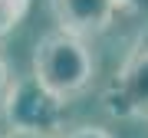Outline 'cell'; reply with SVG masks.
<instances>
[{"label":"cell","instance_id":"cell-5","mask_svg":"<svg viewBox=\"0 0 148 138\" xmlns=\"http://www.w3.org/2000/svg\"><path fill=\"white\" fill-rule=\"evenodd\" d=\"M30 13V0H0V43L27 20Z\"/></svg>","mask_w":148,"mask_h":138},{"label":"cell","instance_id":"cell-2","mask_svg":"<svg viewBox=\"0 0 148 138\" xmlns=\"http://www.w3.org/2000/svg\"><path fill=\"white\" fill-rule=\"evenodd\" d=\"M63 109L66 105L59 99H53L33 76H23V79L10 82V92H7V102H3V118L10 122V128H30V132L59 135Z\"/></svg>","mask_w":148,"mask_h":138},{"label":"cell","instance_id":"cell-8","mask_svg":"<svg viewBox=\"0 0 148 138\" xmlns=\"http://www.w3.org/2000/svg\"><path fill=\"white\" fill-rule=\"evenodd\" d=\"M3 138H59V135H49V132H30V128H10Z\"/></svg>","mask_w":148,"mask_h":138},{"label":"cell","instance_id":"cell-7","mask_svg":"<svg viewBox=\"0 0 148 138\" xmlns=\"http://www.w3.org/2000/svg\"><path fill=\"white\" fill-rule=\"evenodd\" d=\"M10 82H13L10 63H7V56L0 53V115H3V102H7V92H10Z\"/></svg>","mask_w":148,"mask_h":138},{"label":"cell","instance_id":"cell-4","mask_svg":"<svg viewBox=\"0 0 148 138\" xmlns=\"http://www.w3.org/2000/svg\"><path fill=\"white\" fill-rule=\"evenodd\" d=\"M125 0H49L56 30L73 33L79 40L102 36L122 10Z\"/></svg>","mask_w":148,"mask_h":138},{"label":"cell","instance_id":"cell-3","mask_svg":"<svg viewBox=\"0 0 148 138\" xmlns=\"http://www.w3.org/2000/svg\"><path fill=\"white\" fill-rule=\"evenodd\" d=\"M106 109L119 118H148V46L122 63L106 92Z\"/></svg>","mask_w":148,"mask_h":138},{"label":"cell","instance_id":"cell-6","mask_svg":"<svg viewBox=\"0 0 148 138\" xmlns=\"http://www.w3.org/2000/svg\"><path fill=\"white\" fill-rule=\"evenodd\" d=\"M59 138H115L109 132V128H99V125H76V128H69L66 135H59Z\"/></svg>","mask_w":148,"mask_h":138},{"label":"cell","instance_id":"cell-1","mask_svg":"<svg viewBox=\"0 0 148 138\" xmlns=\"http://www.w3.org/2000/svg\"><path fill=\"white\" fill-rule=\"evenodd\" d=\"M30 76L53 99H59L66 105L92 85L95 53L89 49V40L53 30L46 36H40V43L33 46V72Z\"/></svg>","mask_w":148,"mask_h":138}]
</instances>
